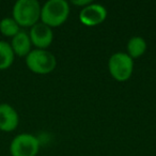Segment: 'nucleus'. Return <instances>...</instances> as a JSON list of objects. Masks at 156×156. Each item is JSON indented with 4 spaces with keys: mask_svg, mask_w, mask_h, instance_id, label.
<instances>
[{
    "mask_svg": "<svg viewBox=\"0 0 156 156\" xmlns=\"http://www.w3.org/2000/svg\"><path fill=\"white\" fill-rule=\"evenodd\" d=\"M108 69L111 77L117 81H126L132 77L134 61L124 52H115L109 58Z\"/></svg>",
    "mask_w": 156,
    "mask_h": 156,
    "instance_id": "nucleus-4",
    "label": "nucleus"
},
{
    "mask_svg": "<svg viewBox=\"0 0 156 156\" xmlns=\"http://www.w3.org/2000/svg\"><path fill=\"white\" fill-rule=\"evenodd\" d=\"M13 50L14 55L18 57H25L26 58L31 51V41L29 37V33L26 31L20 30L15 37H12V41L10 43Z\"/></svg>",
    "mask_w": 156,
    "mask_h": 156,
    "instance_id": "nucleus-9",
    "label": "nucleus"
},
{
    "mask_svg": "<svg viewBox=\"0 0 156 156\" xmlns=\"http://www.w3.org/2000/svg\"><path fill=\"white\" fill-rule=\"evenodd\" d=\"M20 31V27L13 17H5L0 20V33L7 37H13Z\"/></svg>",
    "mask_w": 156,
    "mask_h": 156,
    "instance_id": "nucleus-12",
    "label": "nucleus"
},
{
    "mask_svg": "<svg viewBox=\"0 0 156 156\" xmlns=\"http://www.w3.org/2000/svg\"><path fill=\"white\" fill-rule=\"evenodd\" d=\"M14 55L10 43L0 41V71L8 69L14 62Z\"/></svg>",
    "mask_w": 156,
    "mask_h": 156,
    "instance_id": "nucleus-10",
    "label": "nucleus"
},
{
    "mask_svg": "<svg viewBox=\"0 0 156 156\" xmlns=\"http://www.w3.org/2000/svg\"><path fill=\"white\" fill-rule=\"evenodd\" d=\"M91 3H92L91 0H74V1H72V5L81 7L83 9L87 7V5H91Z\"/></svg>",
    "mask_w": 156,
    "mask_h": 156,
    "instance_id": "nucleus-13",
    "label": "nucleus"
},
{
    "mask_svg": "<svg viewBox=\"0 0 156 156\" xmlns=\"http://www.w3.org/2000/svg\"><path fill=\"white\" fill-rule=\"evenodd\" d=\"M31 44L37 47V49H46L52 43L54 33L50 27L46 26L43 23H37L30 28L29 32Z\"/></svg>",
    "mask_w": 156,
    "mask_h": 156,
    "instance_id": "nucleus-6",
    "label": "nucleus"
},
{
    "mask_svg": "<svg viewBox=\"0 0 156 156\" xmlns=\"http://www.w3.org/2000/svg\"><path fill=\"white\" fill-rule=\"evenodd\" d=\"M20 124V115L14 107L3 103L0 104V130L11 133L17 128Z\"/></svg>",
    "mask_w": 156,
    "mask_h": 156,
    "instance_id": "nucleus-8",
    "label": "nucleus"
},
{
    "mask_svg": "<svg viewBox=\"0 0 156 156\" xmlns=\"http://www.w3.org/2000/svg\"><path fill=\"white\" fill-rule=\"evenodd\" d=\"M107 17V10L102 5L91 3L81 9L79 13V20L81 24L88 27H94L105 22Z\"/></svg>",
    "mask_w": 156,
    "mask_h": 156,
    "instance_id": "nucleus-7",
    "label": "nucleus"
},
{
    "mask_svg": "<svg viewBox=\"0 0 156 156\" xmlns=\"http://www.w3.org/2000/svg\"><path fill=\"white\" fill-rule=\"evenodd\" d=\"M69 14V5L65 0H49L41 8L43 24L50 28H56L65 23Z\"/></svg>",
    "mask_w": 156,
    "mask_h": 156,
    "instance_id": "nucleus-2",
    "label": "nucleus"
},
{
    "mask_svg": "<svg viewBox=\"0 0 156 156\" xmlns=\"http://www.w3.org/2000/svg\"><path fill=\"white\" fill-rule=\"evenodd\" d=\"M26 65L32 73L45 75L56 69L57 59L46 49H33L26 57Z\"/></svg>",
    "mask_w": 156,
    "mask_h": 156,
    "instance_id": "nucleus-3",
    "label": "nucleus"
},
{
    "mask_svg": "<svg viewBox=\"0 0 156 156\" xmlns=\"http://www.w3.org/2000/svg\"><path fill=\"white\" fill-rule=\"evenodd\" d=\"M147 50V42L143 37H134L127 43V55L132 59L141 57Z\"/></svg>",
    "mask_w": 156,
    "mask_h": 156,
    "instance_id": "nucleus-11",
    "label": "nucleus"
},
{
    "mask_svg": "<svg viewBox=\"0 0 156 156\" xmlns=\"http://www.w3.org/2000/svg\"><path fill=\"white\" fill-rule=\"evenodd\" d=\"M41 5L37 0H18L13 5L12 17L23 28H31L41 18Z\"/></svg>",
    "mask_w": 156,
    "mask_h": 156,
    "instance_id": "nucleus-1",
    "label": "nucleus"
},
{
    "mask_svg": "<svg viewBox=\"0 0 156 156\" xmlns=\"http://www.w3.org/2000/svg\"><path fill=\"white\" fill-rule=\"evenodd\" d=\"M39 151V139L27 133H23L14 137L10 144V153L12 156H37Z\"/></svg>",
    "mask_w": 156,
    "mask_h": 156,
    "instance_id": "nucleus-5",
    "label": "nucleus"
}]
</instances>
